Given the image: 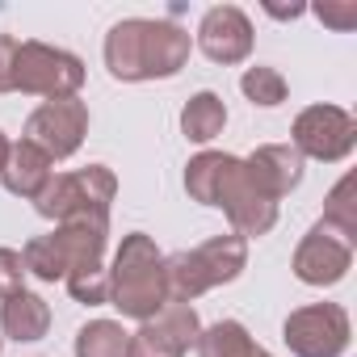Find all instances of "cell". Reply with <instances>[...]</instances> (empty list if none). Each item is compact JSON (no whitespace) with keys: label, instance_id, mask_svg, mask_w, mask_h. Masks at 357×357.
Returning a JSON list of instances; mask_svg holds the SVG:
<instances>
[{"label":"cell","instance_id":"obj_1","mask_svg":"<svg viewBox=\"0 0 357 357\" xmlns=\"http://www.w3.org/2000/svg\"><path fill=\"white\" fill-rule=\"evenodd\" d=\"M194 34L164 17H122L109 26L101 55L105 72L122 84H147V80H172L190 63Z\"/></svg>","mask_w":357,"mask_h":357},{"label":"cell","instance_id":"obj_2","mask_svg":"<svg viewBox=\"0 0 357 357\" xmlns=\"http://www.w3.org/2000/svg\"><path fill=\"white\" fill-rule=\"evenodd\" d=\"M109 273V307L122 311V319H151L164 303H168V286H164V252L155 248V240L147 231H130L122 236Z\"/></svg>","mask_w":357,"mask_h":357},{"label":"cell","instance_id":"obj_3","mask_svg":"<svg viewBox=\"0 0 357 357\" xmlns=\"http://www.w3.org/2000/svg\"><path fill=\"white\" fill-rule=\"evenodd\" d=\"M248 269V240L227 231V236H211L198 248H181L164 257V286H168V303H194L215 286L236 282Z\"/></svg>","mask_w":357,"mask_h":357},{"label":"cell","instance_id":"obj_4","mask_svg":"<svg viewBox=\"0 0 357 357\" xmlns=\"http://www.w3.org/2000/svg\"><path fill=\"white\" fill-rule=\"evenodd\" d=\"M118 198V176L109 164H84L72 172H55L51 185L34 198V211L51 223L68 219H109V206Z\"/></svg>","mask_w":357,"mask_h":357},{"label":"cell","instance_id":"obj_5","mask_svg":"<svg viewBox=\"0 0 357 357\" xmlns=\"http://www.w3.org/2000/svg\"><path fill=\"white\" fill-rule=\"evenodd\" d=\"M84 59L51 47V43H22L17 47V68H13V93L26 97H43V101H63V97H80L84 89Z\"/></svg>","mask_w":357,"mask_h":357},{"label":"cell","instance_id":"obj_6","mask_svg":"<svg viewBox=\"0 0 357 357\" xmlns=\"http://www.w3.org/2000/svg\"><path fill=\"white\" fill-rule=\"evenodd\" d=\"M215 211L227 215L231 231L244 236V240H261L278 227V211L282 202H273L257 181H252V172L244 168L240 155L227 160V172H223V181L215 190Z\"/></svg>","mask_w":357,"mask_h":357},{"label":"cell","instance_id":"obj_7","mask_svg":"<svg viewBox=\"0 0 357 357\" xmlns=\"http://www.w3.org/2000/svg\"><path fill=\"white\" fill-rule=\"evenodd\" d=\"M290 147L303 160H319V164H340L353 155L357 147V118L344 105H328L315 101L307 109H298L294 126H290Z\"/></svg>","mask_w":357,"mask_h":357},{"label":"cell","instance_id":"obj_8","mask_svg":"<svg viewBox=\"0 0 357 357\" xmlns=\"http://www.w3.org/2000/svg\"><path fill=\"white\" fill-rule=\"evenodd\" d=\"M349 336H353V324L340 303L294 307L282 324V340L294 357H344Z\"/></svg>","mask_w":357,"mask_h":357},{"label":"cell","instance_id":"obj_9","mask_svg":"<svg viewBox=\"0 0 357 357\" xmlns=\"http://www.w3.org/2000/svg\"><path fill=\"white\" fill-rule=\"evenodd\" d=\"M202 319L194 311V303H164L151 319H143L130 340H126V357H185L198 344Z\"/></svg>","mask_w":357,"mask_h":357},{"label":"cell","instance_id":"obj_10","mask_svg":"<svg viewBox=\"0 0 357 357\" xmlns=\"http://www.w3.org/2000/svg\"><path fill=\"white\" fill-rule=\"evenodd\" d=\"M89 135V105L80 97H63V101H43L30 118H26V135L38 151H47L51 160H68L80 151Z\"/></svg>","mask_w":357,"mask_h":357},{"label":"cell","instance_id":"obj_11","mask_svg":"<svg viewBox=\"0 0 357 357\" xmlns=\"http://www.w3.org/2000/svg\"><path fill=\"white\" fill-rule=\"evenodd\" d=\"M290 269H294V278L303 282V286H336V282H344L349 278V269H353V244L349 240H340L332 227H324V223H315L303 240H298V248H294V257H290Z\"/></svg>","mask_w":357,"mask_h":357},{"label":"cell","instance_id":"obj_12","mask_svg":"<svg viewBox=\"0 0 357 357\" xmlns=\"http://www.w3.org/2000/svg\"><path fill=\"white\" fill-rule=\"evenodd\" d=\"M198 51L211 59V63H223V68H236L252 55L257 47V34H252V22L240 5H215L202 13L198 22V34H194Z\"/></svg>","mask_w":357,"mask_h":357},{"label":"cell","instance_id":"obj_13","mask_svg":"<svg viewBox=\"0 0 357 357\" xmlns=\"http://www.w3.org/2000/svg\"><path fill=\"white\" fill-rule=\"evenodd\" d=\"M59 257H63V278L80 269H105V244H109V219H68L55 223L51 231Z\"/></svg>","mask_w":357,"mask_h":357},{"label":"cell","instance_id":"obj_14","mask_svg":"<svg viewBox=\"0 0 357 357\" xmlns=\"http://www.w3.org/2000/svg\"><path fill=\"white\" fill-rule=\"evenodd\" d=\"M244 168L252 172V181H257L273 202H282L286 194H294V190L303 185L307 160H303L290 143H261V147L244 160Z\"/></svg>","mask_w":357,"mask_h":357},{"label":"cell","instance_id":"obj_15","mask_svg":"<svg viewBox=\"0 0 357 357\" xmlns=\"http://www.w3.org/2000/svg\"><path fill=\"white\" fill-rule=\"evenodd\" d=\"M51 176H55V160L47 151H38L30 139L9 143V155H5V164H0V185H5L13 198L34 202L51 185Z\"/></svg>","mask_w":357,"mask_h":357},{"label":"cell","instance_id":"obj_16","mask_svg":"<svg viewBox=\"0 0 357 357\" xmlns=\"http://www.w3.org/2000/svg\"><path fill=\"white\" fill-rule=\"evenodd\" d=\"M0 332L17 344H34L51 332V307L34 290H17L9 298H0Z\"/></svg>","mask_w":357,"mask_h":357},{"label":"cell","instance_id":"obj_17","mask_svg":"<svg viewBox=\"0 0 357 357\" xmlns=\"http://www.w3.org/2000/svg\"><path fill=\"white\" fill-rule=\"evenodd\" d=\"M223 126H227V105L219 93L202 89L181 105V135L190 143H215L223 135Z\"/></svg>","mask_w":357,"mask_h":357},{"label":"cell","instance_id":"obj_18","mask_svg":"<svg viewBox=\"0 0 357 357\" xmlns=\"http://www.w3.org/2000/svg\"><path fill=\"white\" fill-rule=\"evenodd\" d=\"M198 357H252L261 344L252 340V332L240 319H219L211 328L198 332Z\"/></svg>","mask_w":357,"mask_h":357},{"label":"cell","instance_id":"obj_19","mask_svg":"<svg viewBox=\"0 0 357 357\" xmlns=\"http://www.w3.org/2000/svg\"><path fill=\"white\" fill-rule=\"evenodd\" d=\"M357 176L353 172H344L340 181L328 190V198H324V227H332L340 240H349V244H357Z\"/></svg>","mask_w":357,"mask_h":357},{"label":"cell","instance_id":"obj_20","mask_svg":"<svg viewBox=\"0 0 357 357\" xmlns=\"http://www.w3.org/2000/svg\"><path fill=\"white\" fill-rule=\"evenodd\" d=\"M227 160H231V151H198L185 164V194L198 206H215V190L227 172Z\"/></svg>","mask_w":357,"mask_h":357},{"label":"cell","instance_id":"obj_21","mask_svg":"<svg viewBox=\"0 0 357 357\" xmlns=\"http://www.w3.org/2000/svg\"><path fill=\"white\" fill-rule=\"evenodd\" d=\"M126 340L130 332L118 319H89L76 332V357H126Z\"/></svg>","mask_w":357,"mask_h":357},{"label":"cell","instance_id":"obj_22","mask_svg":"<svg viewBox=\"0 0 357 357\" xmlns=\"http://www.w3.org/2000/svg\"><path fill=\"white\" fill-rule=\"evenodd\" d=\"M240 93H244L252 105H261V109H278V105L290 97V84H286V76H282L278 68L257 63V68H248V72L240 76Z\"/></svg>","mask_w":357,"mask_h":357},{"label":"cell","instance_id":"obj_23","mask_svg":"<svg viewBox=\"0 0 357 357\" xmlns=\"http://www.w3.org/2000/svg\"><path fill=\"white\" fill-rule=\"evenodd\" d=\"M22 261H26V273H30V278H38V282H63V257H59V248H55L51 231H47V236L26 240Z\"/></svg>","mask_w":357,"mask_h":357},{"label":"cell","instance_id":"obj_24","mask_svg":"<svg viewBox=\"0 0 357 357\" xmlns=\"http://www.w3.org/2000/svg\"><path fill=\"white\" fill-rule=\"evenodd\" d=\"M68 294L84 307H105L109 303V273L105 269H80V273H68L63 278Z\"/></svg>","mask_w":357,"mask_h":357},{"label":"cell","instance_id":"obj_25","mask_svg":"<svg viewBox=\"0 0 357 357\" xmlns=\"http://www.w3.org/2000/svg\"><path fill=\"white\" fill-rule=\"evenodd\" d=\"M311 13H315L328 30H336V34L357 30V0H324V5H315Z\"/></svg>","mask_w":357,"mask_h":357},{"label":"cell","instance_id":"obj_26","mask_svg":"<svg viewBox=\"0 0 357 357\" xmlns=\"http://www.w3.org/2000/svg\"><path fill=\"white\" fill-rule=\"evenodd\" d=\"M26 261L17 248H0V298H9L17 290H26Z\"/></svg>","mask_w":357,"mask_h":357},{"label":"cell","instance_id":"obj_27","mask_svg":"<svg viewBox=\"0 0 357 357\" xmlns=\"http://www.w3.org/2000/svg\"><path fill=\"white\" fill-rule=\"evenodd\" d=\"M17 47L22 38L0 34V93H13V68H17Z\"/></svg>","mask_w":357,"mask_h":357},{"label":"cell","instance_id":"obj_28","mask_svg":"<svg viewBox=\"0 0 357 357\" xmlns=\"http://www.w3.org/2000/svg\"><path fill=\"white\" fill-rule=\"evenodd\" d=\"M265 13H269V17H282V22H294V17H303L307 9H303V5H290V9H278V5H265Z\"/></svg>","mask_w":357,"mask_h":357},{"label":"cell","instance_id":"obj_29","mask_svg":"<svg viewBox=\"0 0 357 357\" xmlns=\"http://www.w3.org/2000/svg\"><path fill=\"white\" fill-rule=\"evenodd\" d=\"M9 143H13V139H9L5 130H0V164H5V155H9Z\"/></svg>","mask_w":357,"mask_h":357},{"label":"cell","instance_id":"obj_30","mask_svg":"<svg viewBox=\"0 0 357 357\" xmlns=\"http://www.w3.org/2000/svg\"><path fill=\"white\" fill-rule=\"evenodd\" d=\"M252 357H273V353H265V349H257V353H252Z\"/></svg>","mask_w":357,"mask_h":357}]
</instances>
